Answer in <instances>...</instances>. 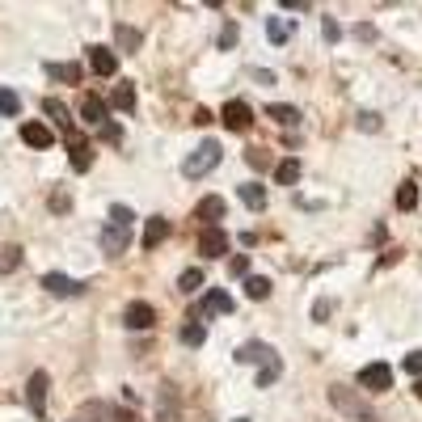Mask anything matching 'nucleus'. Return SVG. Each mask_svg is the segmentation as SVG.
Masks as SVG:
<instances>
[{
	"label": "nucleus",
	"mask_w": 422,
	"mask_h": 422,
	"mask_svg": "<svg viewBox=\"0 0 422 422\" xmlns=\"http://www.w3.org/2000/svg\"><path fill=\"white\" fill-rule=\"evenodd\" d=\"M330 405H334L346 422H380V414L359 397V389H346V385H330Z\"/></svg>",
	"instance_id": "nucleus-1"
},
{
	"label": "nucleus",
	"mask_w": 422,
	"mask_h": 422,
	"mask_svg": "<svg viewBox=\"0 0 422 422\" xmlns=\"http://www.w3.org/2000/svg\"><path fill=\"white\" fill-rule=\"evenodd\" d=\"M220 156H224V148H220L216 140H203V144L186 156V161H182V174H186V178H207L211 169L220 165Z\"/></svg>",
	"instance_id": "nucleus-2"
},
{
	"label": "nucleus",
	"mask_w": 422,
	"mask_h": 422,
	"mask_svg": "<svg viewBox=\"0 0 422 422\" xmlns=\"http://www.w3.org/2000/svg\"><path fill=\"white\" fill-rule=\"evenodd\" d=\"M359 385H363L367 393H385V389H393V367H389V363H367L363 372H359Z\"/></svg>",
	"instance_id": "nucleus-3"
},
{
	"label": "nucleus",
	"mask_w": 422,
	"mask_h": 422,
	"mask_svg": "<svg viewBox=\"0 0 422 422\" xmlns=\"http://www.w3.org/2000/svg\"><path fill=\"white\" fill-rule=\"evenodd\" d=\"M220 123H224L228 131H245V127L253 123V110H249V101H241V97L224 101V110H220Z\"/></svg>",
	"instance_id": "nucleus-4"
},
{
	"label": "nucleus",
	"mask_w": 422,
	"mask_h": 422,
	"mask_svg": "<svg viewBox=\"0 0 422 422\" xmlns=\"http://www.w3.org/2000/svg\"><path fill=\"white\" fill-rule=\"evenodd\" d=\"M182 418V405H178V389L165 380L156 389V422H178Z\"/></svg>",
	"instance_id": "nucleus-5"
},
{
	"label": "nucleus",
	"mask_w": 422,
	"mask_h": 422,
	"mask_svg": "<svg viewBox=\"0 0 422 422\" xmlns=\"http://www.w3.org/2000/svg\"><path fill=\"white\" fill-rule=\"evenodd\" d=\"M199 253H203V258H224V253H228V233H224L220 224L203 228V237H199Z\"/></svg>",
	"instance_id": "nucleus-6"
},
{
	"label": "nucleus",
	"mask_w": 422,
	"mask_h": 422,
	"mask_svg": "<svg viewBox=\"0 0 422 422\" xmlns=\"http://www.w3.org/2000/svg\"><path fill=\"white\" fill-rule=\"evenodd\" d=\"M123 326H127V330H152V326H156V308L144 304V300H131L127 312H123Z\"/></svg>",
	"instance_id": "nucleus-7"
},
{
	"label": "nucleus",
	"mask_w": 422,
	"mask_h": 422,
	"mask_svg": "<svg viewBox=\"0 0 422 422\" xmlns=\"http://www.w3.org/2000/svg\"><path fill=\"white\" fill-rule=\"evenodd\" d=\"M47 372H34L30 380H26V401H30V410H34V418H42L47 414Z\"/></svg>",
	"instance_id": "nucleus-8"
},
{
	"label": "nucleus",
	"mask_w": 422,
	"mask_h": 422,
	"mask_svg": "<svg viewBox=\"0 0 422 422\" xmlns=\"http://www.w3.org/2000/svg\"><path fill=\"white\" fill-rule=\"evenodd\" d=\"M275 355H279V351H275V346H267V342H241L233 359H237V363H258V367H262V363H271Z\"/></svg>",
	"instance_id": "nucleus-9"
},
{
	"label": "nucleus",
	"mask_w": 422,
	"mask_h": 422,
	"mask_svg": "<svg viewBox=\"0 0 422 422\" xmlns=\"http://www.w3.org/2000/svg\"><path fill=\"white\" fill-rule=\"evenodd\" d=\"M68 161H72L76 174H85V169L93 165V144L81 140V135H68Z\"/></svg>",
	"instance_id": "nucleus-10"
},
{
	"label": "nucleus",
	"mask_w": 422,
	"mask_h": 422,
	"mask_svg": "<svg viewBox=\"0 0 422 422\" xmlns=\"http://www.w3.org/2000/svg\"><path fill=\"white\" fill-rule=\"evenodd\" d=\"M89 64H93L97 76H115L119 72V56L110 47H89Z\"/></svg>",
	"instance_id": "nucleus-11"
},
{
	"label": "nucleus",
	"mask_w": 422,
	"mask_h": 422,
	"mask_svg": "<svg viewBox=\"0 0 422 422\" xmlns=\"http://www.w3.org/2000/svg\"><path fill=\"white\" fill-rule=\"evenodd\" d=\"M131 245V228H123V224H106L101 228V249L106 253H123Z\"/></svg>",
	"instance_id": "nucleus-12"
},
{
	"label": "nucleus",
	"mask_w": 422,
	"mask_h": 422,
	"mask_svg": "<svg viewBox=\"0 0 422 422\" xmlns=\"http://www.w3.org/2000/svg\"><path fill=\"white\" fill-rule=\"evenodd\" d=\"M42 287H47L51 296H81V292H85V283H76V279H68V275H60V271L42 275Z\"/></svg>",
	"instance_id": "nucleus-13"
},
{
	"label": "nucleus",
	"mask_w": 422,
	"mask_h": 422,
	"mask_svg": "<svg viewBox=\"0 0 422 422\" xmlns=\"http://www.w3.org/2000/svg\"><path fill=\"white\" fill-rule=\"evenodd\" d=\"M165 237H169V220H165V216H152V220L144 224V237H140V241H144V249H156Z\"/></svg>",
	"instance_id": "nucleus-14"
},
{
	"label": "nucleus",
	"mask_w": 422,
	"mask_h": 422,
	"mask_svg": "<svg viewBox=\"0 0 422 422\" xmlns=\"http://www.w3.org/2000/svg\"><path fill=\"white\" fill-rule=\"evenodd\" d=\"M81 119L93 123V127H106V101H101L97 93H89V97L81 101Z\"/></svg>",
	"instance_id": "nucleus-15"
},
{
	"label": "nucleus",
	"mask_w": 422,
	"mask_h": 422,
	"mask_svg": "<svg viewBox=\"0 0 422 422\" xmlns=\"http://www.w3.org/2000/svg\"><path fill=\"white\" fill-rule=\"evenodd\" d=\"M22 140H26L30 148H51V144H56L51 127H42V123H26V127H22Z\"/></svg>",
	"instance_id": "nucleus-16"
},
{
	"label": "nucleus",
	"mask_w": 422,
	"mask_h": 422,
	"mask_svg": "<svg viewBox=\"0 0 422 422\" xmlns=\"http://www.w3.org/2000/svg\"><path fill=\"white\" fill-rule=\"evenodd\" d=\"M237 194H241V203H245L249 211H267V186H258V182H245Z\"/></svg>",
	"instance_id": "nucleus-17"
},
{
	"label": "nucleus",
	"mask_w": 422,
	"mask_h": 422,
	"mask_svg": "<svg viewBox=\"0 0 422 422\" xmlns=\"http://www.w3.org/2000/svg\"><path fill=\"white\" fill-rule=\"evenodd\" d=\"M300 174H304V165L296 161V156H287V161H279V165H275L279 186H296V182H300Z\"/></svg>",
	"instance_id": "nucleus-18"
},
{
	"label": "nucleus",
	"mask_w": 422,
	"mask_h": 422,
	"mask_svg": "<svg viewBox=\"0 0 422 422\" xmlns=\"http://www.w3.org/2000/svg\"><path fill=\"white\" fill-rule=\"evenodd\" d=\"M194 216H199V220H220V216H224V199H220V194H207V199H199Z\"/></svg>",
	"instance_id": "nucleus-19"
},
{
	"label": "nucleus",
	"mask_w": 422,
	"mask_h": 422,
	"mask_svg": "<svg viewBox=\"0 0 422 422\" xmlns=\"http://www.w3.org/2000/svg\"><path fill=\"white\" fill-rule=\"evenodd\" d=\"M110 106H115V110H135V85H131V81L115 85V93H110Z\"/></svg>",
	"instance_id": "nucleus-20"
},
{
	"label": "nucleus",
	"mask_w": 422,
	"mask_h": 422,
	"mask_svg": "<svg viewBox=\"0 0 422 422\" xmlns=\"http://www.w3.org/2000/svg\"><path fill=\"white\" fill-rule=\"evenodd\" d=\"M47 76L51 81H68V85H81V64H47Z\"/></svg>",
	"instance_id": "nucleus-21"
},
{
	"label": "nucleus",
	"mask_w": 422,
	"mask_h": 422,
	"mask_svg": "<svg viewBox=\"0 0 422 422\" xmlns=\"http://www.w3.org/2000/svg\"><path fill=\"white\" fill-rule=\"evenodd\" d=\"M279 376H283V359L275 355L271 363H262V367H258V389H271V385H275Z\"/></svg>",
	"instance_id": "nucleus-22"
},
{
	"label": "nucleus",
	"mask_w": 422,
	"mask_h": 422,
	"mask_svg": "<svg viewBox=\"0 0 422 422\" xmlns=\"http://www.w3.org/2000/svg\"><path fill=\"white\" fill-rule=\"evenodd\" d=\"M267 115H271L275 123H283V127H296V123H300V110H296V106H279V101H271V106H267Z\"/></svg>",
	"instance_id": "nucleus-23"
},
{
	"label": "nucleus",
	"mask_w": 422,
	"mask_h": 422,
	"mask_svg": "<svg viewBox=\"0 0 422 422\" xmlns=\"http://www.w3.org/2000/svg\"><path fill=\"white\" fill-rule=\"evenodd\" d=\"M203 308H207V312H220V316H224V312H233V296H228V292H220V287H211Z\"/></svg>",
	"instance_id": "nucleus-24"
},
{
	"label": "nucleus",
	"mask_w": 422,
	"mask_h": 422,
	"mask_svg": "<svg viewBox=\"0 0 422 422\" xmlns=\"http://www.w3.org/2000/svg\"><path fill=\"white\" fill-rule=\"evenodd\" d=\"M42 110H47V115H51V119H56V123H60V127H64V131H68V127H72V115H68V106H64V101H60V97H47V101H42Z\"/></svg>",
	"instance_id": "nucleus-25"
},
{
	"label": "nucleus",
	"mask_w": 422,
	"mask_h": 422,
	"mask_svg": "<svg viewBox=\"0 0 422 422\" xmlns=\"http://www.w3.org/2000/svg\"><path fill=\"white\" fill-rule=\"evenodd\" d=\"M245 296H249V300H267V296H271V279H267V275H249V279H245Z\"/></svg>",
	"instance_id": "nucleus-26"
},
{
	"label": "nucleus",
	"mask_w": 422,
	"mask_h": 422,
	"mask_svg": "<svg viewBox=\"0 0 422 422\" xmlns=\"http://www.w3.org/2000/svg\"><path fill=\"white\" fill-rule=\"evenodd\" d=\"M418 199H422V194H418V186H414V182H401V186H397V211H414V207H418Z\"/></svg>",
	"instance_id": "nucleus-27"
},
{
	"label": "nucleus",
	"mask_w": 422,
	"mask_h": 422,
	"mask_svg": "<svg viewBox=\"0 0 422 422\" xmlns=\"http://www.w3.org/2000/svg\"><path fill=\"white\" fill-rule=\"evenodd\" d=\"M267 38H271V42H287V38H292V22H287V17H271V22H267Z\"/></svg>",
	"instance_id": "nucleus-28"
},
{
	"label": "nucleus",
	"mask_w": 422,
	"mask_h": 422,
	"mask_svg": "<svg viewBox=\"0 0 422 422\" xmlns=\"http://www.w3.org/2000/svg\"><path fill=\"white\" fill-rule=\"evenodd\" d=\"M199 287H203V271H199V267H190V271H182V275H178V292H186V296H190V292H199Z\"/></svg>",
	"instance_id": "nucleus-29"
},
{
	"label": "nucleus",
	"mask_w": 422,
	"mask_h": 422,
	"mask_svg": "<svg viewBox=\"0 0 422 422\" xmlns=\"http://www.w3.org/2000/svg\"><path fill=\"white\" fill-rule=\"evenodd\" d=\"M203 338H207V326L203 321H186L182 326V342L186 346H203Z\"/></svg>",
	"instance_id": "nucleus-30"
},
{
	"label": "nucleus",
	"mask_w": 422,
	"mask_h": 422,
	"mask_svg": "<svg viewBox=\"0 0 422 422\" xmlns=\"http://www.w3.org/2000/svg\"><path fill=\"white\" fill-rule=\"evenodd\" d=\"M17 267H22V249L17 245H5V249H0V275H9Z\"/></svg>",
	"instance_id": "nucleus-31"
},
{
	"label": "nucleus",
	"mask_w": 422,
	"mask_h": 422,
	"mask_svg": "<svg viewBox=\"0 0 422 422\" xmlns=\"http://www.w3.org/2000/svg\"><path fill=\"white\" fill-rule=\"evenodd\" d=\"M0 115H22V97L13 93V89H0Z\"/></svg>",
	"instance_id": "nucleus-32"
},
{
	"label": "nucleus",
	"mask_w": 422,
	"mask_h": 422,
	"mask_svg": "<svg viewBox=\"0 0 422 422\" xmlns=\"http://www.w3.org/2000/svg\"><path fill=\"white\" fill-rule=\"evenodd\" d=\"M115 38H119V47H123V51H135V47L144 42V38H140V30H131V26H119V30H115Z\"/></svg>",
	"instance_id": "nucleus-33"
},
{
	"label": "nucleus",
	"mask_w": 422,
	"mask_h": 422,
	"mask_svg": "<svg viewBox=\"0 0 422 422\" xmlns=\"http://www.w3.org/2000/svg\"><path fill=\"white\" fill-rule=\"evenodd\" d=\"M401 367H405V372H410L414 380H422V351H410V355L401 359Z\"/></svg>",
	"instance_id": "nucleus-34"
},
{
	"label": "nucleus",
	"mask_w": 422,
	"mask_h": 422,
	"mask_svg": "<svg viewBox=\"0 0 422 422\" xmlns=\"http://www.w3.org/2000/svg\"><path fill=\"white\" fill-rule=\"evenodd\" d=\"M131 220H135V216H131V207H123V203H115V207H110V224L131 228Z\"/></svg>",
	"instance_id": "nucleus-35"
},
{
	"label": "nucleus",
	"mask_w": 422,
	"mask_h": 422,
	"mask_svg": "<svg viewBox=\"0 0 422 422\" xmlns=\"http://www.w3.org/2000/svg\"><path fill=\"white\" fill-rule=\"evenodd\" d=\"M355 123H359V131H380V115L376 110H363Z\"/></svg>",
	"instance_id": "nucleus-36"
},
{
	"label": "nucleus",
	"mask_w": 422,
	"mask_h": 422,
	"mask_svg": "<svg viewBox=\"0 0 422 422\" xmlns=\"http://www.w3.org/2000/svg\"><path fill=\"white\" fill-rule=\"evenodd\" d=\"M245 156H249V165H253V169H271V156H267V148H249Z\"/></svg>",
	"instance_id": "nucleus-37"
},
{
	"label": "nucleus",
	"mask_w": 422,
	"mask_h": 422,
	"mask_svg": "<svg viewBox=\"0 0 422 422\" xmlns=\"http://www.w3.org/2000/svg\"><path fill=\"white\" fill-rule=\"evenodd\" d=\"M321 34H326V42H338V38H342V26H338L334 17H326V22H321Z\"/></svg>",
	"instance_id": "nucleus-38"
},
{
	"label": "nucleus",
	"mask_w": 422,
	"mask_h": 422,
	"mask_svg": "<svg viewBox=\"0 0 422 422\" xmlns=\"http://www.w3.org/2000/svg\"><path fill=\"white\" fill-rule=\"evenodd\" d=\"M233 42H237V22H228L220 30V51H233Z\"/></svg>",
	"instance_id": "nucleus-39"
},
{
	"label": "nucleus",
	"mask_w": 422,
	"mask_h": 422,
	"mask_svg": "<svg viewBox=\"0 0 422 422\" xmlns=\"http://www.w3.org/2000/svg\"><path fill=\"white\" fill-rule=\"evenodd\" d=\"M330 312H334V300H316V304H312V321H326Z\"/></svg>",
	"instance_id": "nucleus-40"
},
{
	"label": "nucleus",
	"mask_w": 422,
	"mask_h": 422,
	"mask_svg": "<svg viewBox=\"0 0 422 422\" xmlns=\"http://www.w3.org/2000/svg\"><path fill=\"white\" fill-rule=\"evenodd\" d=\"M228 271H233L237 279H241V275L249 279V253H245V258H233V262H228Z\"/></svg>",
	"instance_id": "nucleus-41"
},
{
	"label": "nucleus",
	"mask_w": 422,
	"mask_h": 422,
	"mask_svg": "<svg viewBox=\"0 0 422 422\" xmlns=\"http://www.w3.org/2000/svg\"><path fill=\"white\" fill-rule=\"evenodd\" d=\"M249 76H253L258 85H275V72H267V68H249Z\"/></svg>",
	"instance_id": "nucleus-42"
},
{
	"label": "nucleus",
	"mask_w": 422,
	"mask_h": 422,
	"mask_svg": "<svg viewBox=\"0 0 422 422\" xmlns=\"http://www.w3.org/2000/svg\"><path fill=\"white\" fill-rule=\"evenodd\" d=\"M101 140H110V144H119V140H123V131H119L115 123H106V127H101Z\"/></svg>",
	"instance_id": "nucleus-43"
},
{
	"label": "nucleus",
	"mask_w": 422,
	"mask_h": 422,
	"mask_svg": "<svg viewBox=\"0 0 422 422\" xmlns=\"http://www.w3.org/2000/svg\"><path fill=\"white\" fill-rule=\"evenodd\" d=\"M115 422H140V418H135L131 410H115Z\"/></svg>",
	"instance_id": "nucleus-44"
},
{
	"label": "nucleus",
	"mask_w": 422,
	"mask_h": 422,
	"mask_svg": "<svg viewBox=\"0 0 422 422\" xmlns=\"http://www.w3.org/2000/svg\"><path fill=\"white\" fill-rule=\"evenodd\" d=\"M414 393H418V397H422V380H418V385H414Z\"/></svg>",
	"instance_id": "nucleus-45"
},
{
	"label": "nucleus",
	"mask_w": 422,
	"mask_h": 422,
	"mask_svg": "<svg viewBox=\"0 0 422 422\" xmlns=\"http://www.w3.org/2000/svg\"><path fill=\"white\" fill-rule=\"evenodd\" d=\"M233 422H249V418H233Z\"/></svg>",
	"instance_id": "nucleus-46"
}]
</instances>
